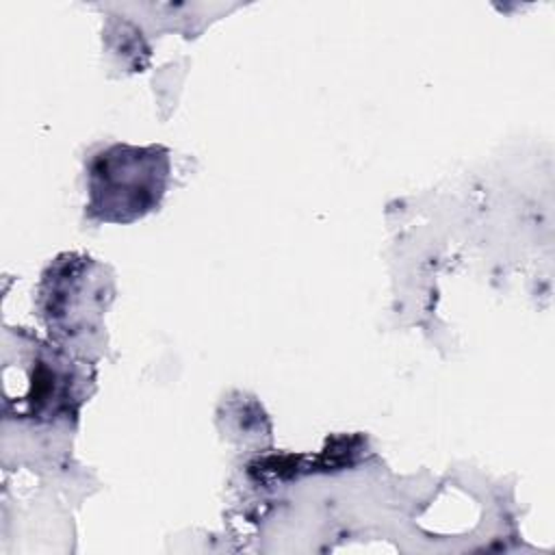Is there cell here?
Returning <instances> with one entry per match:
<instances>
[{"mask_svg":"<svg viewBox=\"0 0 555 555\" xmlns=\"http://www.w3.org/2000/svg\"><path fill=\"white\" fill-rule=\"evenodd\" d=\"M169 178L167 147L111 143L87 163V217L104 223H132L160 206Z\"/></svg>","mask_w":555,"mask_h":555,"instance_id":"obj_1","label":"cell"},{"mask_svg":"<svg viewBox=\"0 0 555 555\" xmlns=\"http://www.w3.org/2000/svg\"><path fill=\"white\" fill-rule=\"evenodd\" d=\"M104 271V264L82 254H63L46 269L39 308L48 332L63 347L91 340L102 330L100 321L113 297V280Z\"/></svg>","mask_w":555,"mask_h":555,"instance_id":"obj_2","label":"cell"}]
</instances>
